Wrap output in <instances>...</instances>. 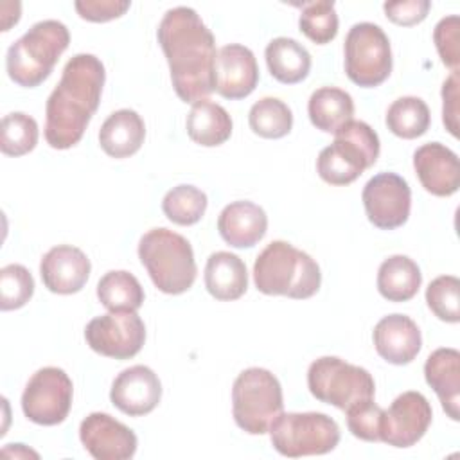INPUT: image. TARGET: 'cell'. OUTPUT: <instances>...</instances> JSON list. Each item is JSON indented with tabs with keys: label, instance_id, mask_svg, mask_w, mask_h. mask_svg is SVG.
Masks as SVG:
<instances>
[{
	"label": "cell",
	"instance_id": "1",
	"mask_svg": "<svg viewBox=\"0 0 460 460\" xmlns=\"http://www.w3.org/2000/svg\"><path fill=\"white\" fill-rule=\"evenodd\" d=\"M158 43L171 70L176 95L198 102L216 90V40L199 14L185 5L169 9L158 25Z\"/></svg>",
	"mask_w": 460,
	"mask_h": 460
},
{
	"label": "cell",
	"instance_id": "2",
	"mask_svg": "<svg viewBox=\"0 0 460 460\" xmlns=\"http://www.w3.org/2000/svg\"><path fill=\"white\" fill-rule=\"evenodd\" d=\"M106 70L93 54H75L45 106V140L54 149L75 146L99 108Z\"/></svg>",
	"mask_w": 460,
	"mask_h": 460
},
{
	"label": "cell",
	"instance_id": "3",
	"mask_svg": "<svg viewBox=\"0 0 460 460\" xmlns=\"http://www.w3.org/2000/svg\"><path fill=\"white\" fill-rule=\"evenodd\" d=\"M255 288L264 295L311 298L322 284L318 262L286 241H271L255 259Z\"/></svg>",
	"mask_w": 460,
	"mask_h": 460
},
{
	"label": "cell",
	"instance_id": "4",
	"mask_svg": "<svg viewBox=\"0 0 460 460\" xmlns=\"http://www.w3.org/2000/svg\"><path fill=\"white\" fill-rule=\"evenodd\" d=\"M68 43L70 32L65 23L58 20L34 23L7 49V75L23 88L41 84L54 70L59 56L68 49Z\"/></svg>",
	"mask_w": 460,
	"mask_h": 460
},
{
	"label": "cell",
	"instance_id": "5",
	"mask_svg": "<svg viewBox=\"0 0 460 460\" xmlns=\"http://www.w3.org/2000/svg\"><path fill=\"white\" fill-rule=\"evenodd\" d=\"M138 259L162 293L181 295L196 280L198 268L190 243L169 228L147 230L138 241Z\"/></svg>",
	"mask_w": 460,
	"mask_h": 460
},
{
	"label": "cell",
	"instance_id": "6",
	"mask_svg": "<svg viewBox=\"0 0 460 460\" xmlns=\"http://www.w3.org/2000/svg\"><path fill=\"white\" fill-rule=\"evenodd\" d=\"M284 397L279 379L266 368L243 370L232 386V413L235 424L250 435L268 433L282 413Z\"/></svg>",
	"mask_w": 460,
	"mask_h": 460
},
{
	"label": "cell",
	"instance_id": "7",
	"mask_svg": "<svg viewBox=\"0 0 460 460\" xmlns=\"http://www.w3.org/2000/svg\"><path fill=\"white\" fill-rule=\"evenodd\" d=\"M307 386L314 399L343 411L374 399L376 394L374 377L367 368L336 356H322L309 365Z\"/></svg>",
	"mask_w": 460,
	"mask_h": 460
},
{
	"label": "cell",
	"instance_id": "8",
	"mask_svg": "<svg viewBox=\"0 0 460 460\" xmlns=\"http://www.w3.org/2000/svg\"><path fill=\"white\" fill-rule=\"evenodd\" d=\"M268 431L275 451L288 458L325 455L340 442L336 420L320 411L280 413Z\"/></svg>",
	"mask_w": 460,
	"mask_h": 460
},
{
	"label": "cell",
	"instance_id": "9",
	"mask_svg": "<svg viewBox=\"0 0 460 460\" xmlns=\"http://www.w3.org/2000/svg\"><path fill=\"white\" fill-rule=\"evenodd\" d=\"M345 74L363 88L385 83L392 72V49L385 31L370 22L354 23L345 36Z\"/></svg>",
	"mask_w": 460,
	"mask_h": 460
},
{
	"label": "cell",
	"instance_id": "10",
	"mask_svg": "<svg viewBox=\"0 0 460 460\" xmlns=\"http://www.w3.org/2000/svg\"><path fill=\"white\" fill-rule=\"evenodd\" d=\"M74 386L63 368L43 367L32 374L22 394L23 415L40 426L61 424L72 408Z\"/></svg>",
	"mask_w": 460,
	"mask_h": 460
},
{
	"label": "cell",
	"instance_id": "11",
	"mask_svg": "<svg viewBox=\"0 0 460 460\" xmlns=\"http://www.w3.org/2000/svg\"><path fill=\"white\" fill-rule=\"evenodd\" d=\"M88 347L106 358L129 359L146 341V325L137 311H110L95 316L84 327Z\"/></svg>",
	"mask_w": 460,
	"mask_h": 460
},
{
	"label": "cell",
	"instance_id": "12",
	"mask_svg": "<svg viewBox=\"0 0 460 460\" xmlns=\"http://www.w3.org/2000/svg\"><path fill=\"white\" fill-rule=\"evenodd\" d=\"M368 221L381 230L402 226L410 217L411 190L408 181L395 172L372 176L361 192Z\"/></svg>",
	"mask_w": 460,
	"mask_h": 460
},
{
	"label": "cell",
	"instance_id": "13",
	"mask_svg": "<svg viewBox=\"0 0 460 460\" xmlns=\"http://www.w3.org/2000/svg\"><path fill=\"white\" fill-rule=\"evenodd\" d=\"M431 417V404L420 392H402L388 410H383L381 442L394 447H410L426 435Z\"/></svg>",
	"mask_w": 460,
	"mask_h": 460
},
{
	"label": "cell",
	"instance_id": "14",
	"mask_svg": "<svg viewBox=\"0 0 460 460\" xmlns=\"http://www.w3.org/2000/svg\"><path fill=\"white\" fill-rule=\"evenodd\" d=\"M79 438L95 460H128L138 444L133 429L102 411H93L83 419Z\"/></svg>",
	"mask_w": 460,
	"mask_h": 460
},
{
	"label": "cell",
	"instance_id": "15",
	"mask_svg": "<svg viewBox=\"0 0 460 460\" xmlns=\"http://www.w3.org/2000/svg\"><path fill=\"white\" fill-rule=\"evenodd\" d=\"M110 399L117 410L129 417L151 413L162 399V383L146 365L124 368L111 385Z\"/></svg>",
	"mask_w": 460,
	"mask_h": 460
},
{
	"label": "cell",
	"instance_id": "16",
	"mask_svg": "<svg viewBox=\"0 0 460 460\" xmlns=\"http://www.w3.org/2000/svg\"><path fill=\"white\" fill-rule=\"evenodd\" d=\"M216 92L225 99L248 97L259 83V66L253 52L239 43L225 45L216 58Z\"/></svg>",
	"mask_w": 460,
	"mask_h": 460
},
{
	"label": "cell",
	"instance_id": "17",
	"mask_svg": "<svg viewBox=\"0 0 460 460\" xmlns=\"http://www.w3.org/2000/svg\"><path fill=\"white\" fill-rule=\"evenodd\" d=\"M90 259L72 244L50 248L40 262V275L45 288L58 295H72L84 288L90 277Z\"/></svg>",
	"mask_w": 460,
	"mask_h": 460
},
{
	"label": "cell",
	"instance_id": "18",
	"mask_svg": "<svg viewBox=\"0 0 460 460\" xmlns=\"http://www.w3.org/2000/svg\"><path fill=\"white\" fill-rule=\"evenodd\" d=\"M413 169L420 185L433 196H451L460 187L458 156L440 142L420 146L413 153Z\"/></svg>",
	"mask_w": 460,
	"mask_h": 460
},
{
	"label": "cell",
	"instance_id": "19",
	"mask_svg": "<svg viewBox=\"0 0 460 460\" xmlns=\"http://www.w3.org/2000/svg\"><path fill=\"white\" fill-rule=\"evenodd\" d=\"M374 347L377 354L392 365L411 363L422 347L417 323L401 313L383 316L374 327Z\"/></svg>",
	"mask_w": 460,
	"mask_h": 460
},
{
	"label": "cell",
	"instance_id": "20",
	"mask_svg": "<svg viewBox=\"0 0 460 460\" xmlns=\"http://www.w3.org/2000/svg\"><path fill=\"white\" fill-rule=\"evenodd\" d=\"M217 230L226 244L234 248H252L266 235L268 216L264 208L253 201H232L221 210Z\"/></svg>",
	"mask_w": 460,
	"mask_h": 460
},
{
	"label": "cell",
	"instance_id": "21",
	"mask_svg": "<svg viewBox=\"0 0 460 460\" xmlns=\"http://www.w3.org/2000/svg\"><path fill=\"white\" fill-rule=\"evenodd\" d=\"M426 383L435 390L451 420L460 419V352L451 347L433 350L424 363Z\"/></svg>",
	"mask_w": 460,
	"mask_h": 460
},
{
	"label": "cell",
	"instance_id": "22",
	"mask_svg": "<svg viewBox=\"0 0 460 460\" xmlns=\"http://www.w3.org/2000/svg\"><path fill=\"white\" fill-rule=\"evenodd\" d=\"M146 138L142 117L129 108L113 111L99 129V144L111 158H128L135 155Z\"/></svg>",
	"mask_w": 460,
	"mask_h": 460
},
{
	"label": "cell",
	"instance_id": "23",
	"mask_svg": "<svg viewBox=\"0 0 460 460\" xmlns=\"http://www.w3.org/2000/svg\"><path fill=\"white\" fill-rule=\"evenodd\" d=\"M205 288L221 302L241 298L248 289L246 264L232 252H214L205 264Z\"/></svg>",
	"mask_w": 460,
	"mask_h": 460
},
{
	"label": "cell",
	"instance_id": "24",
	"mask_svg": "<svg viewBox=\"0 0 460 460\" xmlns=\"http://www.w3.org/2000/svg\"><path fill=\"white\" fill-rule=\"evenodd\" d=\"M331 146L361 174L377 162L381 151L377 133L367 122L354 119L334 133Z\"/></svg>",
	"mask_w": 460,
	"mask_h": 460
},
{
	"label": "cell",
	"instance_id": "25",
	"mask_svg": "<svg viewBox=\"0 0 460 460\" xmlns=\"http://www.w3.org/2000/svg\"><path fill=\"white\" fill-rule=\"evenodd\" d=\"M266 65L279 83L296 84L309 75L311 54L307 49L293 38H275L266 45L264 50Z\"/></svg>",
	"mask_w": 460,
	"mask_h": 460
},
{
	"label": "cell",
	"instance_id": "26",
	"mask_svg": "<svg viewBox=\"0 0 460 460\" xmlns=\"http://www.w3.org/2000/svg\"><path fill=\"white\" fill-rule=\"evenodd\" d=\"M185 126L190 140L205 147L225 144L230 138L234 128L228 111L221 104L208 99L192 104Z\"/></svg>",
	"mask_w": 460,
	"mask_h": 460
},
{
	"label": "cell",
	"instance_id": "27",
	"mask_svg": "<svg viewBox=\"0 0 460 460\" xmlns=\"http://www.w3.org/2000/svg\"><path fill=\"white\" fill-rule=\"evenodd\" d=\"M311 124L323 133H336L343 124L352 120L354 101L349 92L336 86L314 90L307 102Z\"/></svg>",
	"mask_w": 460,
	"mask_h": 460
},
{
	"label": "cell",
	"instance_id": "28",
	"mask_svg": "<svg viewBox=\"0 0 460 460\" xmlns=\"http://www.w3.org/2000/svg\"><path fill=\"white\" fill-rule=\"evenodd\" d=\"M422 284V273L408 255H392L377 270V291L390 302L411 300Z\"/></svg>",
	"mask_w": 460,
	"mask_h": 460
},
{
	"label": "cell",
	"instance_id": "29",
	"mask_svg": "<svg viewBox=\"0 0 460 460\" xmlns=\"http://www.w3.org/2000/svg\"><path fill=\"white\" fill-rule=\"evenodd\" d=\"M97 298L108 311H137L144 304V288L124 270H111L97 282Z\"/></svg>",
	"mask_w": 460,
	"mask_h": 460
},
{
	"label": "cell",
	"instance_id": "30",
	"mask_svg": "<svg viewBox=\"0 0 460 460\" xmlns=\"http://www.w3.org/2000/svg\"><path fill=\"white\" fill-rule=\"evenodd\" d=\"M431 124L428 104L415 95H404L395 99L386 111L388 129L401 138L411 140L422 137Z\"/></svg>",
	"mask_w": 460,
	"mask_h": 460
},
{
	"label": "cell",
	"instance_id": "31",
	"mask_svg": "<svg viewBox=\"0 0 460 460\" xmlns=\"http://www.w3.org/2000/svg\"><path fill=\"white\" fill-rule=\"evenodd\" d=\"M250 128L262 138H282L293 128L291 108L277 97L259 99L248 113Z\"/></svg>",
	"mask_w": 460,
	"mask_h": 460
},
{
	"label": "cell",
	"instance_id": "32",
	"mask_svg": "<svg viewBox=\"0 0 460 460\" xmlns=\"http://www.w3.org/2000/svg\"><path fill=\"white\" fill-rule=\"evenodd\" d=\"M207 205V194L189 183L172 187L162 199V210L167 219L181 226H190L198 223L203 217Z\"/></svg>",
	"mask_w": 460,
	"mask_h": 460
},
{
	"label": "cell",
	"instance_id": "33",
	"mask_svg": "<svg viewBox=\"0 0 460 460\" xmlns=\"http://www.w3.org/2000/svg\"><path fill=\"white\" fill-rule=\"evenodd\" d=\"M38 122L23 113L13 111L2 119L0 128V149L7 156H23L31 153L38 144Z\"/></svg>",
	"mask_w": 460,
	"mask_h": 460
},
{
	"label": "cell",
	"instance_id": "34",
	"mask_svg": "<svg viewBox=\"0 0 460 460\" xmlns=\"http://www.w3.org/2000/svg\"><path fill=\"white\" fill-rule=\"evenodd\" d=\"M298 27L316 45L332 41L338 34V14L334 2L316 0L304 4L298 16Z\"/></svg>",
	"mask_w": 460,
	"mask_h": 460
},
{
	"label": "cell",
	"instance_id": "35",
	"mask_svg": "<svg viewBox=\"0 0 460 460\" xmlns=\"http://www.w3.org/2000/svg\"><path fill=\"white\" fill-rule=\"evenodd\" d=\"M426 304L431 313L447 323L460 320V280L453 275H440L426 288Z\"/></svg>",
	"mask_w": 460,
	"mask_h": 460
},
{
	"label": "cell",
	"instance_id": "36",
	"mask_svg": "<svg viewBox=\"0 0 460 460\" xmlns=\"http://www.w3.org/2000/svg\"><path fill=\"white\" fill-rule=\"evenodd\" d=\"M34 295V279L22 264H7L0 270V309L23 307Z\"/></svg>",
	"mask_w": 460,
	"mask_h": 460
},
{
	"label": "cell",
	"instance_id": "37",
	"mask_svg": "<svg viewBox=\"0 0 460 460\" xmlns=\"http://www.w3.org/2000/svg\"><path fill=\"white\" fill-rule=\"evenodd\" d=\"M381 419L383 408L374 402V399L361 401L347 410L349 431L365 442H381Z\"/></svg>",
	"mask_w": 460,
	"mask_h": 460
},
{
	"label": "cell",
	"instance_id": "38",
	"mask_svg": "<svg viewBox=\"0 0 460 460\" xmlns=\"http://www.w3.org/2000/svg\"><path fill=\"white\" fill-rule=\"evenodd\" d=\"M458 32H460V18L456 14L442 18L433 31V41H435L437 52L442 63L451 68V72H458V65H460Z\"/></svg>",
	"mask_w": 460,
	"mask_h": 460
},
{
	"label": "cell",
	"instance_id": "39",
	"mask_svg": "<svg viewBox=\"0 0 460 460\" xmlns=\"http://www.w3.org/2000/svg\"><path fill=\"white\" fill-rule=\"evenodd\" d=\"M316 172L329 185H349L361 176V172L350 165L332 146L320 151L316 158Z\"/></svg>",
	"mask_w": 460,
	"mask_h": 460
},
{
	"label": "cell",
	"instance_id": "40",
	"mask_svg": "<svg viewBox=\"0 0 460 460\" xmlns=\"http://www.w3.org/2000/svg\"><path fill=\"white\" fill-rule=\"evenodd\" d=\"M131 2L128 0H77L74 4L75 11L83 20L88 22H110L122 16L129 9Z\"/></svg>",
	"mask_w": 460,
	"mask_h": 460
},
{
	"label": "cell",
	"instance_id": "41",
	"mask_svg": "<svg viewBox=\"0 0 460 460\" xmlns=\"http://www.w3.org/2000/svg\"><path fill=\"white\" fill-rule=\"evenodd\" d=\"M383 9L390 22L402 25V27H410V25L420 23L428 16V13L431 9V2L429 0L385 2Z\"/></svg>",
	"mask_w": 460,
	"mask_h": 460
},
{
	"label": "cell",
	"instance_id": "42",
	"mask_svg": "<svg viewBox=\"0 0 460 460\" xmlns=\"http://www.w3.org/2000/svg\"><path fill=\"white\" fill-rule=\"evenodd\" d=\"M442 122L453 137H458V72H451L442 84Z\"/></svg>",
	"mask_w": 460,
	"mask_h": 460
}]
</instances>
